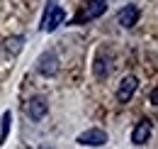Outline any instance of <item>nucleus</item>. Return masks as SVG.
<instances>
[{"mask_svg": "<svg viewBox=\"0 0 158 149\" xmlns=\"http://www.w3.org/2000/svg\"><path fill=\"white\" fill-rule=\"evenodd\" d=\"M76 142L83 147H102V144H107V132L100 130V127H90V130L80 132L76 137Z\"/></svg>", "mask_w": 158, "mask_h": 149, "instance_id": "7ed1b4c3", "label": "nucleus"}, {"mask_svg": "<svg viewBox=\"0 0 158 149\" xmlns=\"http://www.w3.org/2000/svg\"><path fill=\"white\" fill-rule=\"evenodd\" d=\"M136 88H139L136 76H124L119 81V88H117V100L119 103H129L134 98V93H136Z\"/></svg>", "mask_w": 158, "mask_h": 149, "instance_id": "423d86ee", "label": "nucleus"}, {"mask_svg": "<svg viewBox=\"0 0 158 149\" xmlns=\"http://www.w3.org/2000/svg\"><path fill=\"white\" fill-rule=\"evenodd\" d=\"M151 127H153L151 120H141V122H136V127H134V132H131V142H134L136 147L146 144L148 137H151Z\"/></svg>", "mask_w": 158, "mask_h": 149, "instance_id": "6e6552de", "label": "nucleus"}, {"mask_svg": "<svg viewBox=\"0 0 158 149\" xmlns=\"http://www.w3.org/2000/svg\"><path fill=\"white\" fill-rule=\"evenodd\" d=\"M24 112H27V117L29 120H34V122H39L46 117V112H49V103H46V98H41V95H34L32 100H27V105H24Z\"/></svg>", "mask_w": 158, "mask_h": 149, "instance_id": "20e7f679", "label": "nucleus"}, {"mask_svg": "<svg viewBox=\"0 0 158 149\" xmlns=\"http://www.w3.org/2000/svg\"><path fill=\"white\" fill-rule=\"evenodd\" d=\"M37 71L41 76H46V78L59 74V56H56V52H44L37 59Z\"/></svg>", "mask_w": 158, "mask_h": 149, "instance_id": "39448f33", "label": "nucleus"}, {"mask_svg": "<svg viewBox=\"0 0 158 149\" xmlns=\"http://www.w3.org/2000/svg\"><path fill=\"white\" fill-rule=\"evenodd\" d=\"M105 12H107V0H88V5L83 7V12L73 20V25H80V22H85V20H98V17H102Z\"/></svg>", "mask_w": 158, "mask_h": 149, "instance_id": "f03ea898", "label": "nucleus"}, {"mask_svg": "<svg viewBox=\"0 0 158 149\" xmlns=\"http://www.w3.org/2000/svg\"><path fill=\"white\" fill-rule=\"evenodd\" d=\"M139 15H141V10H139L136 5H127V7H122L117 12V22L124 27V29H131V27L139 22Z\"/></svg>", "mask_w": 158, "mask_h": 149, "instance_id": "0eeeda50", "label": "nucleus"}, {"mask_svg": "<svg viewBox=\"0 0 158 149\" xmlns=\"http://www.w3.org/2000/svg\"><path fill=\"white\" fill-rule=\"evenodd\" d=\"M22 47H24V37L22 34H17V37H7L5 42H2V52L10 56H17L22 52Z\"/></svg>", "mask_w": 158, "mask_h": 149, "instance_id": "1a4fd4ad", "label": "nucleus"}, {"mask_svg": "<svg viewBox=\"0 0 158 149\" xmlns=\"http://www.w3.org/2000/svg\"><path fill=\"white\" fill-rule=\"evenodd\" d=\"M59 0H49L46 2V12H44V20H41V32H54L59 25H63L66 20V10L56 5Z\"/></svg>", "mask_w": 158, "mask_h": 149, "instance_id": "f257e3e1", "label": "nucleus"}, {"mask_svg": "<svg viewBox=\"0 0 158 149\" xmlns=\"http://www.w3.org/2000/svg\"><path fill=\"white\" fill-rule=\"evenodd\" d=\"M10 127H12V112L5 110L2 117H0V147L7 142V134H10Z\"/></svg>", "mask_w": 158, "mask_h": 149, "instance_id": "9d476101", "label": "nucleus"}]
</instances>
